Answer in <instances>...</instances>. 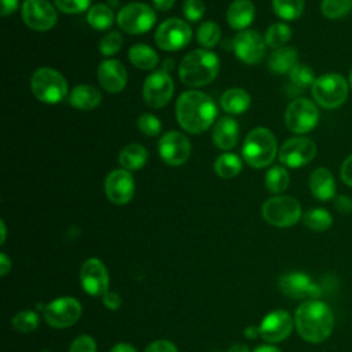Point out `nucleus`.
I'll return each mask as SVG.
<instances>
[{"label": "nucleus", "mask_w": 352, "mask_h": 352, "mask_svg": "<svg viewBox=\"0 0 352 352\" xmlns=\"http://www.w3.org/2000/svg\"><path fill=\"white\" fill-rule=\"evenodd\" d=\"M179 125L188 133L206 131L214 121L217 107L214 100L201 91H186L176 102L175 107Z\"/></svg>", "instance_id": "nucleus-1"}, {"label": "nucleus", "mask_w": 352, "mask_h": 352, "mask_svg": "<svg viewBox=\"0 0 352 352\" xmlns=\"http://www.w3.org/2000/svg\"><path fill=\"white\" fill-rule=\"evenodd\" d=\"M294 326L304 341L323 342L334 327L333 311L320 300H305L296 309Z\"/></svg>", "instance_id": "nucleus-2"}, {"label": "nucleus", "mask_w": 352, "mask_h": 352, "mask_svg": "<svg viewBox=\"0 0 352 352\" xmlns=\"http://www.w3.org/2000/svg\"><path fill=\"white\" fill-rule=\"evenodd\" d=\"M220 69L217 55L209 50L188 52L179 65V77L183 84L197 88L210 84Z\"/></svg>", "instance_id": "nucleus-3"}, {"label": "nucleus", "mask_w": 352, "mask_h": 352, "mask_svg": "<svg viewBox=\"0 0 352 352\" xmlns=\"http://www.w3.org/2000/svg\"><path fill=\"white\" fill-rule=\"evenodd\" d=\"M276 153V139L274 133L264 126L252 129L243 140L242 158L253 168L260 169L268 166L275 160Z\"/></svg>", "instance_id": "nucleus-4"}, {"label": "nucleus", "mask_w": 352, "mask_h": 352, "mask_svg": "<svg viewBox=\"0 0 352 352\" xmlns=\"http://www.w3.org/2000/svg\"><path fill=\"white\" fill-rule=\"evenodd\" d=\"M311 92L316 104L333 110L341 107L348 99L349 82L340 73H324L316 77Z\"/></svg>", "instance_id": "nucleus-5"}, {"label": "nucleus", "mask_w": 352, "mask_h": 352, "mask_svg": "<svg viewBox=\"0 0 352 352\" xmlns=\"http://www.w3.org/2000/svg\"><path fill=\"white\" fill-rule=\"evenodd\" d=\"M30 89L40 102L56 104L67 95V81L58 70L40 67L32 74Z\"/></svg>", "instance_id": "nucleus-6"}, {"label": "nucleus", "mask_w": 352, "mask_h": 352, "mask_svg": "<svg viewBox=\"0 0 352 352\" xmlns=\"http://www.w3.org/2000/svg\"><path fill=\"white\" fill-rule=\"evenodd\" d=\"M261 216L268 224L286 228L294 226L302 217V210L296 198L289 195H275L263 204Z\"/></svg>", "instance_id": "nucleus-7"}, {"label": "nucleus", "mask_w": 352, "mask_h": 352, "mask_svg": "<svg viewBox=\"0 0 352 352\" xmlns=\"http://www.w3.org/2000/svg\"><path fill=\"white\" fill-rule=\"evenodd\" d=\"M319 121L318 106L307 98H296L285 111V124L289 131L297 135L312 131Z\"/></svg>", "instance_id": "nucleus-8"}, {"label": "nucleus", "mask_w": 352, "mask_h": 352, "mask_svg": "<svg viewBox=\"0 0 352 352\" xmlns=\"http://www.w3.org/2000/svg\"><path fill=\"white\" fill-rule=\"evenodd\" d=\"M155 22L154 10L144 3H128L117 14L118 26L129 34L148 32Z\"/></svg>", "instance_id": "nucleus-9"}, {"label": "nucleus", "mask_w": 352, "mask_h": 352, "mask_svg": "<svg viewBox=\"0 0 352 352\" xmlns=\"http://www.w3.org/2000/svg\"><path fill=\"white\" fill-rule=\"evenodd\" d=\"M316 155V143L304 136L287 139L278 151L280 164L287 168H301L309 164Z\"/></svg>", "instance_id": "nucleus-10"}, {"label": "nucleus", "mask_w": 352, "mask_h": 352, "mask_svg": "<svg viewBox=\"0 0 352 352\" xmlns=\"http://www.w3.org/2000/svg\"><path fill=\"white\" fill-rule=\"evenodd\" d=\"M192 37L191 28L179 18L164 21L155 30V43L164 51H179Z\"/></svg>", "instance_id": "nucleus-11"}, {"label": "nucleus", "mask_w": 352, "mask_h": 352, "mask_svg": "<svg viewBox=\"0 0 352 352\" xmlns=\"http://www.w3.org/2000/svg\"><path fill=\"white\" fill-rule=\"evenodd\" d=\"M175 84L166 70L153 72L143 84V99L151 109H161L172 99Z\"/></svg>", "instance_id": "nucleus-12"}, {"label": "nucleus", "mask_w": 352, "mask_h": 352, "mask_svg": "<svg viewBox=\"0 0 352 352\" xmlns=\"http://www.w3.org/2000/svg\"><path fill=\"white\" fill-rule=\"evenodd\" d=\"M81 316V304L73 297H59L44 308L45 322L55 329L73 326Z\"/></svg>", "instance_id": "nucleus-13"}, {"label": "nucleus", "mask_w": 352, "mask_h": 352, "mask_svg": "<svg viewBox=\"0 0 352 352\" xmlns=\"http://www.w3.org/2000/svg\"><path fill=\"white\" fill-rule=\"evenodd\" d=\"M279 290L294 300H319L323 290L304 272H287L278 280Z\"/></svg>", "instance_id": "nucleus-14"}, {"label": "nucleus", "mask_w": 352, "mask_h": 352, "mask_svg": "<svg viewBox=\"0 0 352 352\" xmlns=\"http://www.w3.org/2000/svg\"><path fill=\"white\" fill-rule=\"evenodd\" d=\"M22 21L32 30L45 32L55 26L58 15L54 6L47 0H25L22 4Z\"/></svg>", "instance_id": "nucleus-15"}, {"label": "nucleus", "mask_w": 352, "mask_h": 352, "mask_svg": "<svg viewBox=\"0 0 352 352\" xmlns=\"http://www.w3.org/2000/svg\"><path fill=\"white\" fill-rule=\"evenodd\" d=\"M109 272L102 260L87 258L80 270V282L85 293L98 297L109 290Z\"/></svg>", "instance_id": "nucleus-16"}, {"label": "nucleus", "mask_w": 352, "mask_h": 352, "mask_svg": "<svg viewBox=\"0 0 352 352\" xmlns=\"http://www.w3.org/2000/svg\"><path fill=\"white\" fill-rule=\"evenodd\" d=\"M158 153L165 164L177 166L188 160L191 153V143L183 133L177 131H169L160 139Z\"/></svg>", "instance_id": "nucleus-17"}, {"label": "nucleus", "mask_w": 352, "mask_h": 352, "mask_svg": "<svg viewBox=\"0 0 352 352\" xmlns=\"http://www.w3.org/2000/svg\"><path fill=\"white\" fill-rule=\"evenodd\" d=\"M232 47L239 60L248 65H256L264 56L265 40L256 30H242L235 36Z\"/></svg>", "instance_id": "nucleus-18"}, {"label": "nucleus", "mask_w": 352, "mask_h": 352, "mask_svg": "<svg viewBox=\"0 0 352 352\" xmlns=\"http://www.w3.org/2000/svg\"><path fill=\"white\" fill-rule=\"evenodd\" d=\"M293 327L294 319L290 316V314L283 309H276L263 318L258 326V331L261 338L275 344L286 340L290 336Z\"/></svg>", "instance_id": "nucleus-19"}, {"label": "nucleus", "mask_w": 352, "mask_h": 352, "mask_svg": "<svg viewBox=\"0 0 352 352\" xmlns=\"http://www.w3.org/2000/svg\"><path fill=\"white\" fill-rule=\"evenodd\" d=\"M104 192L110 202L116 205L128 204L135 192V180L129 170L114 169L106 176Z\"/></svg>", "instance_id": "nucleus-20"}, {"label": "nucleus", "mask_w": 352, "mask_h": 352, "mask_svg": "<svg viewBox=\"0 0 352 352\" xmlns=\"http://www.w3.org/2000/svg\"><path fill=\"white\" fill-rule=\"evenodd\" d=\"M98 80L104 91L110 94L121 92L128 80L125 66L117 59H104L98 67Z\"/></svg>", "instance_id": "nucleus-21"}, {"label": "nucleus", "mask_w": 352, "mask_h": 352, "mask_svg": "<svg viewBox=\"0 0 352 352\" xmlns=\"http://www.w3.org/2000/svg\"><path fill=\"white\" fill-rule=\"evenodd\" d=\"M309 190L311 194L319 199V201H330L334 199L336 197V179L333 173L327 168H316L311 175H309Z\"/></svg>", "instance_id": "nucleus-22"}, {"label": "nucleus", "mask_w": 352, "mask_h": 352, "mask_svg": "<svg viewBox=\"0 0 352 352\" xmlns=\"http://www.w3.org/2000/svg\"><path fill=\"white\" fill-rule=\"evenodd\" d=\"M239 136L238 122L232 117H221L216 121L212 132L214 144L221 150H231L235 147Z\"/></svg>", "instance_id": "nucleus-23"}, {"label": "nucleus", "mask_w": 352, "mask_h": 352, "mask_svg": "<svg viewBox=\"0 0 352 352\" xmlns=\"http://www.w3.org/2000/svg\"><path fill=\"white\" fill-rule=\"evenodd\" d=\"M254 19V6L250 0H235L227 10V22L235 30H245Z\"/></svg>", "instance_id": "nucleus-24"}, {"label": "nucleus", "mask_w": 352, "mask_h": 352, "mask_svg": "<svg viewBox=\"0 0 352 352\" xmlns=\"http://www.w3.org/2000/svg\"><path fill=\"white\" fill-rule=\"evenodd\" d=\"M100 91L88 84H80L69 94V103L78 110H92L100 104Z\"/></svg>", "instance_id": "nucleus-25"}, {"label": "nucleus", "mask_w": 352, "mask_h": 352, "mask_svg": "<svg viewBox=\"0 0 352 352\" xmlns=\"http://www.w3.org/2000/svg\"><path fill=\"white\" fill-rule=\"evenodd\" d=\"M297 63L298 52L293 47L276 48L268 58V69L275 74H289Z\"/></svg>", "instance_id": "nucleus-26"}, {"label": "nucleus", "mask_w": 352, "mask_h": 352, "mask_svg": "<svg viewBox=\"0 0 352 352\" xmlns=\"http://www.w3.org/2000/svg\"><path fill=\"white\" fill-rule=\"evenodd\" d=\"M220 106L228 114H242L250 106V96L242 88H231L221 95Z\"/></svg>", "instance_id": "nucleus-27"}, {"label": "nucleus", "mask_w": 352, "mask_h": 352, "mask_svg": "<svg viewBox=\"0 0 352 352\" xmlns=\"http://www.w3.org/2000/svg\"><path fill=\"white\" fill-rule=\"evenodd\" d=\"M148 160V153L146 147L138 143L126 144L118 154V162L125 170H138Z\"/></svg>", "instance_id": "nucleus-28"}, {"label": "nucleus", "mask_w": 352, "mask_h": 352, "mask_svg": "<svg viewBox=\"0 0 352 352\" xmlns=\"http://www.w3.org/2000/svg\"><path fill=\"white\" fill-rule=\"evenodd\" d=\"M129 62L142 70H151L158 63V54L147 44H135L128 51Z\"/></svg>", "instance_id": "nucleus-29"}, {"label": "nucleus", "mask_w": 352, "mask_h": 352, "mask_svg": "<svg viewBox=\"0 0 352 352\" xmlns=\"http://www.w3.org/2000/svg\"><path fill=\"white\" fill-rule=\"evenodd\" d=\"M302 223L312 231H326L333 226V216L324 208H312L302 213Z\"/></svg>", "instance_id": "nucleus-30"}, {"label": "nucleus", "mask_w": 352, "mask_h": 352, "mask_svg": "<svg viewBox=\"0 0 352 352\" xmlns=\"http://www.w3.org/2000/svg\"><path fill=\"white\" fill-rule=\"evenodd\" d=\"M242 170V161L234 153H224L214 161V172L223 179L235 177Z\"/></svg>", "instance_id": "nucleus-31"}, {"label": "nucleus", "mask_w": 352, "mask_h": 352, "mask_svg": "<svg viewBox=\"0 0 352 352\" xmlns=\"http://www.w3.org/2000/svg\"><path fill=\"white\" fill-rule=\"evenodd\" d=\"M87 22L95 30H106L114 22V14L106 4H95L88 10Z\"/></svg>", "instance_id": "nucleus-32"}, {"label": "nucleus", "mask_w": 352, "mask_h": 352, "mask_svg": "<svg viewBox=\"0 0 352 352\" xmlns=\"http://www.w3.org/2000/svg\"><path fill=\"white\" fill-rule=\"evenodd\" d=\"M289 182H290L289 172L286 170V168L279 166V165H275V166L270 168L265 173V177H264V183H265L267 190L270 192H274V194L283 192L287 188Z\"/></svg>", "instance_id": "nucleus-33"}, {"label": "nucleus", "mask_w": 352, "mask_h": 352, "mask_svg": "<svg viewBox=\"0 0 352 352\" xmlns=\"http://www.w3.org/2000/svg\"><path fill=\"white\" fill-rule=\"evenodd\" d=\"M305 0H272L274 12L285 21H294L301 16Z\"/></svg>", "instance_id": "nucleus-34"}, {"label": "nucleus", "mask_w": 352, "mask_h": 352, "mask_svg": "<svg viewBox=\"0 0 352 352\" xmlns=\"http://www.w3.org/2000/svg\"><path fill=\"white\" fill-rule=\"evenodd\" d=\"M292 38V29L282 22L272 23L264 36L265 44L270 45L271 48H280L285 47V44Z\"/></svg>", "instance_id": "nucleus-35"}, {"label": "nucleus", "mask_w": 352, "mask_h": 352, "mask_svg": "<svg viewBox=\"0 0 352 352\" xmlns=\"http://www.w3.org/2000/svg\"><path fill=\"white\" fill-rule=\"evenodd\" d=\"M352 10V0H322L320 12L324 18L336 21L346 16Z\"/></svg>", "instance_id": "nucleus-36"}, {"label": "nucleus", "mask_w": 352, "mask_h": 352, "mask_svg": "<svg viewBox=\"0 0 352 352\" xmlns=\"http://www.w3.org/2000/svg\"><path fill=\"white\" fill-rule=\"evenodd\" d=\"M220 28L216 22L206 21L197 30V41L204 48H213L220 41Z\"/></svg>", "instance_id": "nucleus-37"}, {"label": "nucleus", "mask_w": 352, "mask_h": 352, "mask_svg": "<svg viewBox=\"0 0 352 352\" xmlns=\"http://www.w3.org/2000/svg\"><path fill=\"white\" fill-rule=\"evenodd\" d=\"M290 81L294 87L297 88H307V87H312V84L315 82L316 77H315V72L302 63H297L292 72L289 73Z\"/></svg>", "instance_id": "nucleus-38"}, {"label": "nucleus", "mask_w": 352, "mask_h": 352, "mask_svg": "<svg viewBox=\"0 0 352 352\" xmlns=\"http://www.w3.org/2000/svg\"><path fill=\"white\" fill-rule=\"evenodd\" d=\"M12 326L16 331L21 333L34 331L38 326V316L33 311H21L12 318Z\"/></svg>", "instance_id": "nucleus-39"}, {"label": "nucleus", "mask_w": 352, "mask_h": 352, "mask_svg": "<svg viewBox=\"0 0 352 352\" xmlns=\"http://www.w3.org/2000/svg\"><path fill=\"white\" fill-rule=\"evenodd\" d=\"M122 45V36L118 32H110L107 33L99 43V51L104 56L114 55L120 51Z\"/></svg>", "instance_id": "nucleus-40"}, {"label": "nucleus", "mask_w": 352, "mask_h": 352, "mask_svg": "<svg viewBox=\"0 0 352 352\" xmlns=\"http://www.w3.org/2000/svg\"><path fill=\"white\" fill-rule=\"evenodd\" d=\"M138 128L140 132H143L147 136H157L161 132L162 125L155 116L150 113H144L138 118Z\"/></svg>", "instance_id": "nucleus-41"}, {"label": "nucleus", "mask_w": 352, "mask_h": 352, "mask_svg": "<svg viewBox=\"0 0 352 352\" xmlns=\"http://www.w3.org/2000/svg\"><path fill=\"white\" fill-rule=\"evenodd\" d=\"M183 14L191 22L199 21L205 14L204 0H184Z\"/></svg>", "instance_id": "nucleus-42"}, {"label": "nucleus", "mask_w": 352, "mask_h": 352, "mask_svg": "<svg viewBox=\"0 0 352 352\" xmlns=\"http://www.w3.org/2000/svg\"><path fill=\"white\" fill-rule=\"evenodd\" d=\"M55 6L66 14H78L88 8L91 0H54Z\"/></svg>", "instance_id": "nucleus-43"}, {"label": "nucleus", "mask_w": 352, "mask_h": 352, "mask_svg": "<svg viewBox=\"0 0 352 352\" xmlns=\"http://www.w3.org/2000/svg\"><path fill=\"white\" fill-rule=\"evenodd\" d=\"M69 352H96V342L91 336L81 334L73 340Z\"/></svg>", "instance_id": "nucleus-44"}, {"label": "nucleus", "mask_w": 352, "mask_h": 352, "mask_svg": "<svg viewBox=\"0 0 352 352\" xmlns=\"http://www.w3.org/2000/svg\"><path fill=\"white\" fill-rule=\"evenodd\" d=\"M334 209L341 214H349L352 213V198L344 194H338L333 199Z\"/></svg>", "instance_id": "nucleus-45"}, {"label": "nucleus", "mask_w": 352, "mask_h": 352, "mask_svg": "<svg viewBox=\"0 0 352 352\" xmlns=\"http://www.w3.org/2000/svg\"><path fill=\"white\" fill-rule=\"evenodd\" d=\"M144 352H177V348L175 344H172L168 340H157L151 342Z\"/></svg>", "instance_id": "nucleus-46"}, {"label": "nucleus", "mask_w": 352, "mask_h": 352, "mask_svg": "<svg viewBox=\"0 0 352 352\" xmlns=\"http://www.w3.org/2000/svg\"><path fill=\"white\" fill-rule=\"evenodd\" d=\"M102 300H103V305L110 311H117L121 307V302H122L121 296L116 292H111V290H107L102 296Z\"/></svg>", "instance_id": "nucleus-47"}, {"label": "nucleus", "mask_w": 352, "mask_h": 352, "mask_svg": "<svg viewBox=\"0 0 352 352\" xmlns=\"http://www.w3.org/2000/svg\"><path fill=\"white\" fill-rule=\"evenodd\" d=\"M340 177L344 184L352 187V154H349L341 164L340 168Z\"/></svg>", "instance_id": "nucleus-48"}, {"label": "nucleus", "mask_w": 352, "mask_h": 352, "mask_svg": "<svg viewBox=\"0 0 352 352\" xmlns=\"http://www.w3.org/2000/svg\"><path fill=\"white\" fill-rule=\"evenodd\" d=\"M18 8V0H1V15L8 16Z\"/></svg>", "instance_id": "nucleus-49"}, {"label": "nucleus", "mask_w": 352, "mask_h": 352, "mask_svg": "<svg viewBox=\"0 0 352 352\" xmlns=\"http://www.w3.org/2000/svg\"><path fill=\"white\" fill-rule=\"evenodd\" d=\"M11 270V260L6 256V253H0V274L6 276Z\"/></svg>", "instance_id": "nucleus-50"}, {"label": "nucleus", "mask_w": 352, "mask_h": 352, "mask_svg": "<svg viewBox=\"0 0 352 352\" xmlns=\"http://www.w3.org/2000/svg\"><path fill=\"white\" fill-rule=\"evenodd\" d=\"M176 0H153L154 7L161 10V11H166L169 8H172V6L175 4Z\"/></svg>", "instance_id": "nucleus-51"}, {"label": "nucleus", "mask_w": 352, "mask_h": 352, "mask_svg": "<svg viewBox=\"0 0 352 352\" xmlns=\"http://www.w3.org/2000/svg\"><path fill=\"white\" fill-rule=\"evenodd\" d=\"M110 352H138L132 345L129 344H125V342H120V344H116Z\"/></svg>", "instance_id": "nucleus-52"}, {"label": "nucleus", "mask_w": 352, "mask_h": 352, "mask_svg": "<svg viewBox=\"0 0 352 352\" xmlns=\"http://www.w3.org/2000/svg\"><path fill=\"white\" fill-rule=\"evenodd\" d=\"M228 352H250V349H249L245 344L236 342V344H234L232 346H230Z\"/></svg>", "instance_id": "nucleus-53"}, {"label": "nucleus", "mask_w": 352, "mask_h": 352, "mask_svg": "<svg viewBox=\"0 0 352 352\" xmlns=\"http://www.w3.org/2000/svg\"><path fill=\"white\" fill-rule=\"evenodd\" d=\"M253 352H282V351L274 345H260Z\"/></svg>", "instance_id": "nucleus-54"}, {"label": "nucleus", "mask_w": 352, "mask_h": 352, "mask_svg": "<svg viewBox=\"0 0 352 352\" xmlns=\"http://www.w3.org/2000/svg\"><path fill=\"white\" fill-rule=\"evenodd\" d=\"M245 336H246L248 338H256L257 336H260L258 327H253V326L246 327V330H245Z\"/></svg>", "instance_id": "nucleus-55"}, {"label": "nucleus", "mask_w": 352, "mask_h": 352, "mask_svg": "<svg viewBox=\"0 0 352 352\" xmlns=\"http://www.w3.org/2000/svg\"><path fill=\"white\" fill-rule=\"evenodd\" d=\"M0 228H1V239H0V243L3 245L4 242H6V235H7V230H6V224H4V221L1 220L0 221Z\"/></svg>", "instance_id": "nucleus-56"}, {"label": "nucleus", "mask_w": 352, "mask_h": 352, "mask_svg": "<svg viewBox=\"0 0 352 352\" xmlns=\"http://www.w3.org/2000/svg\"><path fill=\"white\" fill-rule=\"evenodd\" d=\"M348 82H349V88L352 89V69L349 72V77H348Z\"/></svg>", "instance_id": "nucleus-57"}, {"label": "nucleus", "mask_w": 352, "mask_h": 352, "mask_svg": "<svg viewBox=\"0 0 352 352\" xmlns=\"http://www.w3.org/2000/svg\"><path fill=\"white\" fill-rule=\"evenodd\" d=\"M41 352H51V351H41Z\"/></svg>", "instance_id": "nucleus-58"}]
</instances>
